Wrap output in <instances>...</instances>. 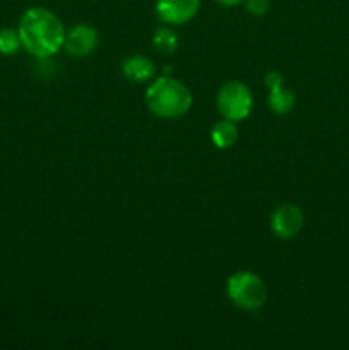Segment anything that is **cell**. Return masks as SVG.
I'll return each mask as SVG.
<instances>
[{
    "label": "cell",
    "instance_id": "1",
    "mask_svg": "<svg viewBox=\"0 0 349 350\" xmlns=\"http://www.w3.org/2000/svg\"><path fill=\"white\" fill-rule=\"evenodd\" d=\"M23 50L36 58H50L64 48L65 27L60 17L47 7L24 10L17 26Z\"/></svg>",
    "mask_w": 349,
    "mask_h": 350
},
{
    "label": "cell",
    "instance_id": "2",
    "mask_svg": "<svg viewBox=\"0 0 349 350\" xmlns=\"http://www.w3.org/2000/svg\"><path fill=\"white\" fill-rule=\"evenodd\" d=\"M192 92L183 82L170 75L153 79L146 91V105L156 116L174 120L183 116L192 108Z\"/></svg>",
    "mask_w": 349,
    "mask_h": 350
},
{
    "label": "cell",
    "instance_id": "3",
    "mask_svg": "<svg viewBox=\"0 0 349 350\" xmlns=\"http://www.w3.org/2000/svg\"><path fill=\"white\" fill-rule=\"evenodd\" d=\"M226 294L240 310L257 311L266 304L267 286L257 273L243 270L226 280Z\"/></svg>",
    "mask_w": 349,
    "mask_h": 350
},
{
    "label": "cell",
    "instance_id": "4",
    "mask_svg": "<svg viewBox=\"0 0 349 350\" xmlns=\"http://www.w3.org/2000/svg\"><path fill=\"white\" fill-rule=\"evenodd\" d=\"M219 115L229 122H243L250 116L253 108V94L246 84L240 81L226 82L216 98Z\"/></svg>",
    "mask_w": 349,
    "mask_h": 350
},
{
    "label": "cell",
    "instance_id": "5",
    "mask_svg": "<svg viewBox=\"0 0 349 350\" xmlns=\"http://www.w3.org/2000/svg\"><path fill=\"white\" fill-rule=\"evenodd\" d=\"M201 0H156V16L166 26H183L197 16Z\"/></svg>",
    "mask_w": 349,
    "mask_h": 350
},
{
    "label": "cell",
    "instance_id": "6",
    "mask_svg": "<svg viewBox=\"0 0 349 350\" xmlns=\"http://www.w3.org/2000/svg\"><path fill=\"white\" fill-rule=\"evenodd\" d=\"M305 217L298 205L284 204L274 211L270 217V229L279 239H293L303 229Z\"/></svg>",
    "mask_w": 349,
    "mask_h": 350
},
{
    "label": "cell",
    "instance_id": "7",
    "mask_svg": "<svg viewBox=\"0 0 349 350\" xmlns=\"http://www.w3.org/2000/svg\"><path fill=\"white\" fill-rule=\"evenodd\" d=\"M98 31L89 24H77L65 34L64 48L72 57H88L98 48Z\"/></svg>",
    "mask_w": 349,
    "mask_h": 350
},
{
    "label": "cell",
    "instance_id": "8",
    "mask_svg": "<svg viewBox=\"0 0 349 350\" xmlns=\"http://www.w3.org/2000/svg\"><path fill=\"white\" fill-rule=\"evenodd\" d=\"M122 72L130 82H137V84H144V82L153 81L156 75V67L153 62L142 55H133L129 57L122 64Z\"/></svg>",
    "mask_w": 349,
    "mask_h": 350
},
{
    "label": "cell",
    "instance_id": "9",
    "mask_svg": "<svg viewBox=\"0 0 349 350\" xmlns=\"http://www.w3.org/2000/svg\"><path fill=\"white\" fill-rule=\"evenodd\" d=\"M211 140L218 149H229L238 140V129L235 122L229 120H219L211 129Z\"/></svg>",
    "mask_w": 349,
    "mask_h": 350
},
{
    "label": "cell",
    "instance_id": "10",
    "mask_svg": "<svg viewBox=\"0 0 349 350\" xmlns=\"http://www.w3.org/2000/svg\"><path fill=\"white\" fill-rule=\"evenodd\" d=\"M294 103H296V98H294L293 92L287 88H284L283 84L276 85L269 91V98H267V105L272 109L276 115H286L291 109L294 108Z\"/></svg>",
    "mask_w": 349,
    "mask_h": 350
},
{
    "label": "cell",
    "instance_id": "11",
    "mask_svg": "<svg viewBox=\"0 0 349 350\" xmlns=\"http://www.w3.org/2000/svg\"><path fill=\"white\" fill-rule=\"evenodd\" d=\"M153 44L161 53H173L178 46V38L168 26H161L154 31Z\"/></svg>",
    "mask_w": 349,
    "mask_h": 350
},
{
    "label": "cell",
    "instance_id": "12",
    "mask_svg": "<svg viewBox=\"0 0 349 350\" xmlns=\"http://www.w3.org/2000/svg\"><path fill=\"white\" fill-rule=\"evenodd\" d=\"M23 48L17 29H2L0 31V53L5 57H12Z\"/></svg>",
    "mask_w": 349,
    "mask_h": 350
},
{
    "label": "cell",
    "instance_id": "13",
    "mask_svg": "<svg viewBox=\"0 0 349 350\" xmlns=\"http://www.w3.org/2000/svg\"><path fill=\"white\" fill-rule=\"evenodd\" d=\"M243 2H245L246 10L253 16H263L270 7V0H243Z\"/></svg>",
    "mask_w": 349,
    "mask_h": 350
},
{
    "label": "cell",
    "instance_id": "14",
    "mask_svg": "<svg viewBox=\"0 0 349 350\" xmlns=\"http://www.w3.org/2000/svg\"><path fill=\"white\" fill-rule=\"evenodd\" d=\"M283 84V75L279 74V72H269V74L266 75V85L269 89L276 88V85H281Z\"/></svg>",
    "mask_w": 349,
    "mask_h": 350
},
{
    "label": "cell",
    "instance_id": "15",
    "mask_svg": "<svg viewBox=\"0 0 349 350\" xmlns=\"http://www.w3.org/2000/svg\"><path fill=\"white\" fill-rule=\"evenodd\" d=\"M216 2H218L219 5H224V7H235V5H240V3H242L243 0H216Z\"/></svg>",
    "mask_w": 349,
    "mask_h": 350
}]
</instances>
